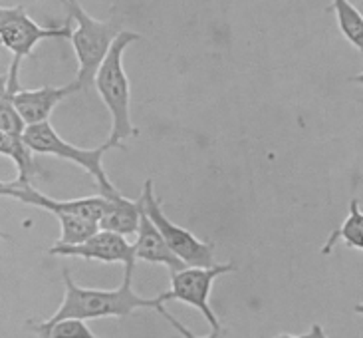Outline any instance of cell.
<instances>
[{
    "label": "cell",
    "instance_id": "cell-1",
    "mask_svg": "<svg viewBox=\"0 0 363 338\" xmlns=\"http://www.w3.org/2000/svg\"><path fill=\"white\" fill-rule=\"evenodd\" d=\"M133 268L123 267V280L118 288H86L79 287L78 283L72 278L68 267L62 268V278H64V287L66 295L62 305L56 310L54 317L48 320H42L36 325H30L32 332L42 334L48 332L50 328L56 327L58 322L64 320H96V318H125L138 308H157L165 305L169 300L167 293L159 295L155 298L139 297L133 290Z\"/></svg>",
    "mask_w": 363,
    "mask_h": 338
},
{
    "label": "cell",
    "instance_id": "cell-2",
    "mask_svg": "<svg viewBox=\"0 0 363 338\" xmlns=\"http://www.w3.org/2000/svg\"><path fill=\"white\" fill-rule=\"evenodd\" d=\"M139 38L141 36L138 32L123 30L113 42L108 58L101 64L94 82L99 98L106 104L111 116V133L108 139L111 148H123V141L138 136V129L131 124V89H129L128 74L123 68V52L129 44L138 42Z\"/></svg>",
    "mask_w": 363,
    "mask_h": 338
},
{
    "label": "cell",
    "instance_id": "cell-3",
    "mask_svg": "<svg viewBox=\"0 0 363 338\" xmlns=\"http://www.w3.org/2000/svg\"><path fill=\"white\" fill-rule=\"evenodd\" d=\"M68 20L74 24L72 46L78 58V82L88 88L96 82L101 64L108 58L113 42L123 32L121 20H98L79 6V2H68Z\"/></svg>",
    "mask_w": 363,
    "mask_h": 338
},
{
    "label": "cell",
    "instance_id": "cell-4",
    "mask_svg": "<svg viewBox=\"0 0 363 338\" xmlns=\"http://www.w3.org/2000/svg\"><path fill=\"white\" fill-rule=\"evenodd\" d=\"M139 201H141L143 211L147 213L149 219L159 229V233L167 241L169 249L185 263L186 267H215V243L201 241L191 231H186L185 227H179L177 223H173L163 213V207H161L157 195H155L151 179L145 181Z\"/></svg>",
    "mask_w": 363,
    "mask_h": 338
},
{
    "label": "cell",
    "instance_id": "cell-5",
    "mask_svg": "<svg viewBox=\"0 0 363 338\" xmlns=\"http://www.w3.org/2000/svg\"><path fill=\"white\" fill-rule=\"evenodd\" d=\"M24 139L30 146V149L34 153H40V156H54V158L60 159H68L72 163H76L82 169H86L91 178L96 179L99 189H108L113 187V183L109 181L108 173L104 169V156L108 153L111 146L108 141L104 146L94 149H84L74 146V143H68L66 139L60 138V133L54 129L52 124H40V126H30L24 131Z\"/></svg>",
    "mask_w": 363,
    "mask_h": 338
},
{
    "label": "cell",
    "instance_id": "cell-6",
    "mask_svg": "<svg viewBox=\"0 0 363 338\" xmlns=\"http://www.w3.org/2000/svg\"><path fill=\"white\" fill-rule=\"evenodd\" d=\"M74 24L66 22L64 26L44 28L36 20L28 16L24 6H2L0 9V42L12 52V58L22 60L32 56V50L42 40L48 38H72Z\"/></svg>",
    "mask_w": 363,
    "mask_h": 338
},
{
    "label": "cell",
    "instance_id": "cell-7",
    "mask_svg": "<svg viewBox=\"0 0 363 338\" xmlns=\"http://www.w3.org/2000/svg\"><path fill=\"white\" fill-rule=\"evenodd\" d=\"M20 64H22L20 60L12 58L9 66V74H6V78L2 76V82L12 89L14 106L18 109L20 118L24 119L26 128L48 124L52 111L58 108L60 102L82 89L78 82H72V84L62 86V88L44 86V88L38 89H22L20 88Z\"/></svg>",
    "mask_w": 363,
    "mask_h": 338
},
{
    "label": "cell",
    "instance_id": "cell-8",
    "mask_svg": "<svg viewBox=\"0 0 363 338\" xmlns=\"http://www.w3.org/2000/svg\"><path fill=\"white\" fill-rule=\"evenodd\" d=\"M235 263H226V265H215L208 268L186 267L179 273H173L171 290H167L169 300H181V302L195 307L206 318V322L211 325L213 330H223L220 320L208 305V297H211V290H213L216 278L235 271Z\"/></svg>",
    "mask_w": 363,
    "mask_h": 338
},
{
    "label": "cell",
    "instance_id": "cell-9",
    "mask_svg": "<svg viewBox=\"0 0 363 338\" xmlns=\"http://www.w3.org/2000/svg\"><path fill=\"white\" fill-rule=\"evenodd\" d=\"M0 193L4 197L16 199L24 205H32V207H40L44 211L52 213L54 217L58 215H78V217L89 219L99 223L104 213H106V199L101 195L86 199H69V201H58L52 199L50 195H44L40 189L32 185V181H10V183H2Z\"/></svg>",
    "mask_w": 363,
    "mask_h": 338
},
{
    "label": "cell",
    "instance_id": "cell-10",
    "mask_svg": "<svg viewBox=\"0 0 363 338\" xmlns=\"http://www.w3.org/2000/svg\"><path fill=\"white\" fill-rule=\"evenodd\" d=\"M50 255L56 257L86 258V261H99V263H121L123 267H135V247L129 243L128 237L99 229L94 237L79 243V245H52Z\"/></svg>",
    "mask_w": 363,
    "mask_h": 338
},
{
    "label": "cell",
    "instance_id": "cell-11",
    "mask_svg": "<svg viewBox=\"0 0 363 338\" xmlns=\"http://www.w3.org/2000/svg\"><path fill=\"white\" fill-rule=\"evenodd\" d=\"M99 195L106 199V213L99 221V229L111 231L123 237L138 235L141 225V201H131L125 195H121L116 185L108 189H99Z\"/></svg>",
    "mask_w": 363,
    "mask_h": 338
},
{
    "label": "cell",
    "instance_id": "cell-12",
    "mask_svg": "<svg viewBox=\"0 0 363 338\" xmlns=\"http://www.w3.org/2000/svg\"><path fill=\"white\" fill-rule=\"evenodd\" d=\"M133 247H135L138 261H145V263H153V265H165L171 271V275L186 268L185 263L169 249L167 241L159 233V229L155 227V223L149 219L145 211L141 213V225H139L138 235H135Z\"/></svg>",
    "mask_w": 363,
    "mask_h": 338
},
{
    "label": "cell",
    "instance_id": "cell-13",
    "mask_svg": "<svg viewBox=\"0 0 363 338\" xmlns=\"http://www.w3.org/2000/svg\"><path fill=\"white\" fill-rule=\"evenodd\" d=\"M0 153L10 158L18 168V181H32L38 173V165L32 158V149L26 143L24 136L18 133H0Z\"/></svg>",
    "mask_w": 363,
    "mask_h": 338
},
{
    "label": "cell",
    "instance_id": "cell-14",
    "mask_svg": "<svg viewBox=\"0 0 363 338\" xmlns=\"http://www.w3.org/2000/svg\"><path fill=\"white\" fill-rule=\"evenodd\" d=\"M337 241H344L350 249H357L363 253V211L359 207V199L354 197L350 201V213L344 219V223L332 231L322 253L328 255Z\"/></svg>",
    "mask_w": 363,
    "mask_h": 338
},
{
    "label": "cell",
    "instance_id": "cell-15",
    "mask_svg": "<svg viewBox=\"0 0 363 338\" xmlns=\"http://www.w3.org/2000/svg\"><path fill=\"white\" fill-rule=\"evenodd\" d=\"M332 9L335 12L340 32L354 48L359 50V54L363 56V14L347 0H335L332 2Z\"/></svg>",
    "mask_w": 363,
    "mask_h": 338
},
{
    "label": "cell",
    "instance_id": "cell-16",
    "mask_svg": "<svg viewBox=\"0 0 363 338\" xmlns=\"http://www.w3.org/2000/svg\"><path fill=\"white\" fill-rule=\"evenodd\" d=\"M60 239L56 245H79L99 231V223L78 215H58Z\"/></svg>",
    "mask_w": 363,
    "mask_h": 338
},
{
    "label": "cell",
    "instance_id": "cell-17",
    "mask_svg": "<svg viewBox=\"0 0 363 338\" xmlns=\"http://www.w3.org/2000/svg\"><path fill=\"white\" fill-rule=\"evenodd\" d=\"M26 124L20 118L18 109L14 106L12 89L2 82V92H0V133H18L24 136Z\"/></svg>",
    "mask_w": 363,
    "mask_h": 338
},
{
    "label": "cell",
    "instance_id": "cell-18",
    "mask_svg": "<svg viewBox=\"0 0 363 338\" xmlns=\"http://www.w3.org/2000/svg\"><path fill=\"white\" fill-rule=\"evenodd\" d=\"M40 338H98L84 320H64L52 327L48 332H42Z\"/></svg>",
    "mask_w": 363,
    "mask_h": 338
},
{
    "label": "cell",
    "instance_id": "cell-19",
    "mask_svg": "<svg viewBox=\"0 0 363 338\" xmlns=\"http://www.w3.org/2000/svg\"><path fill=\"white\" fill-rule=\"evenodd\" d=\"M155 310H157L159 315H161V317L165 318V320H167L169 325H171V327L175 328V330H177L179 334H181V337H183V338H218V337H220V332H223V330H211V332H208L206 337H196L195 332H191L189 328L183 327V325L179 322L177 318L173 317V315H171V312H169L167 308L163 307V305H161V307L155 308Z\"/></svg>",
    "mask_w": 363,
    "mask_h": 338
},
{
    "label": "cell",
    "instance_id": "cell-20",
    "mask_svg": "<svg viewBox=\"0 0 363 338\" xmlns=\"http://www.w3.org/2000/svg\"><path fill=\"white\" fill-rule=\"evenodd\" d=\"M314 338H328V334L324 332V328L320 327V325H312V330H310Z\"/></svg>",
    "mask_w": 363,
    "mask_h": 338
},
{
    "label": "cell",
    "instance_id": "cell-21",
    "mask_svg": "<svg viewBox=\"0 0 363 338\" xmlns=\"http://www.w3.org/2000/svg\"><path fill=\"white\" fill-rule=\"evenodd\" d=\"M274 338H314V334L312 332H308V334H288V332H284V334H278Z\"/></svg>",
    "mask_w": 363,
    "mask_h": 338
},
{
    "label": "cell",
    "instance_id": "cell-22",
    "mask_svg": "<svg viewBox=\"0 0 363 338\" xmlns=\"http://www.w3.org/2000/svg\"><path fill=\"white\" fill-rule=\"evenodd\" d=\"M352 82H355V84L363 86V70H362V74H357V76H354V78H352Z\"/></svg>",
    "mask_w": 363,
    "mask_h": 338
},
{
    "label": "cell",
    "instance_id": "cell-23",
    "mask_svg": "<svg viewBox=\"0 0 363 338\" xmlns=\"http://www.w3.org/2000/svg\"><path fill=\"white\" fill-rule=\"evenodd\" d=\"M354 312H357V315H363V302H359V305H355Z\"/></svg>",
    "mask_w": 363,
    "mask_h": 338
}]
</instances>
